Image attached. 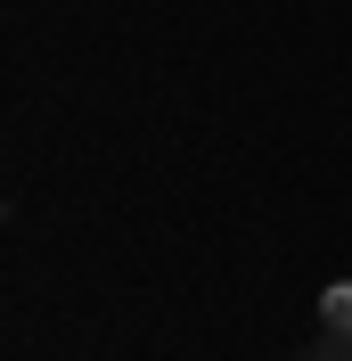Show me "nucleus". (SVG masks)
<instances>
[{
  "label": "nucleus",
  "mask_w": 352,
  "mask_h": 361,
  "mask_svg": "<svg viewBox=\"0 0 352 361\" xmlns=\"http://www.w3.org/2000/svg\"><path fill=\"white\" fill-rule=\"evenodd\" d=\"M320 329H352V288H344V279L320 295Z\"/></svg>",
  "instance_id": "f03ea898"
},
{
  "label": "nucleus",
  "mask_w": 352,
  "mask_h": 361,
  "mask_svg": "<svg viewBox=\"0 0 352 361\" xmlns=\"http://www.w3.org/2000/svg\"><path fill=\"white\" fill-rule=\"evenodd\" d=\"M303 361H352V329H320L303 345Z\"/></svg>",
  "instance_id": "f257e3e1"
}]
</instances>
